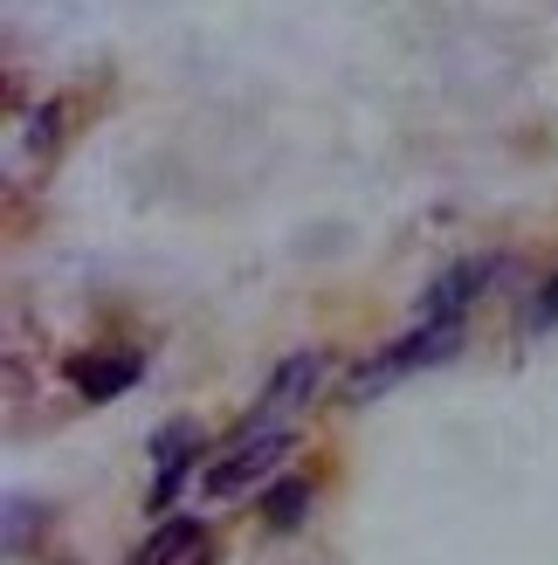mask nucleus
Returning <instances> with one entry per match:
<instances>
[{"label":"nucleus","mask_w":558,"mask_h":565,"mask_svg":"<svg viewBox=\"0 0 558 565\" xmlns=\"http://www.w3.org/2000/svg\"><path fill=\"white\" fill-rule=\"evenodd\" d=\"M462 352V318H441V324H414L400 345H386L379 359H366L352 373V386H345V401H379L394 380H407V373H421V365H441V359H455Z\"/></svg>","instance_id":"nucleus-1"},{"label":"nucleus","mask_w":558,"mask_h":565,"mask_svg":"<svg viewBox=\"0 0 558 565\" xmlns=\"http://www.w3.org/2000/svg\"><path fill=\"white\" fill-rule=\"evenodd\" d=\"M283 456H290V435L262 420V428H248V435L235 441L228 462H214V469L201 476V490H207V497H235V490H248V483H262V476L283 462Z\"/></svg>","instance_id":"nucleus-2"},{"label":"nucleus","mask_w":558,"mask_h":565,"mask_svg":"<svg viewBox=\"0 0 558 565\" xmlns=\"http://www.w3.org/2000/svg\"><path fill=\"white\" fill-rule=\"evenodd\" d=\"M490 276H496V263H490V256H483V263H455V269H441L428 290H421V318H428V324L462 318V310L483 297V282H490Z\"/></svg>","instance_id":"nucleus-3"},{"label":"nucleus","mask_w":558,"mask_h":565,"mask_svg":"<svg viewBox=\"0 0 558 565\" xmlns=\"http://www.w3.org/2000/svg\"><path fill=\"white\" fill-rule=\"evenodd\" d=\"M152 456H159V490H152V503H173L180 497V483H186V469H193V456H201V420H165V428L152 435Z\"/></svg>","instance_id":"nucleus-4"},{"label":"nucleus","mask_w":558,"mask_h":565,"mask_svg":"<svg viewBox=\"0 0 558 565\" xmlns=\"http://www.w3.org/2000/svg\"><path fill=\"white\" fill-rule=\"evenodd\" d=\"M138 373H146V359L138 352H118V359H69V380L83 401H118V393L138 386Z\"/></svg>","instance_id":"nucleus-5"},{"label":"nucleus","mask_w":558,"mask_h":565,"mask_svg":"<svg viewBox=\"0 0 558 565\" xmlns=\"http://www.w3.org/2000/svg\"><path fill=\"white\" fill-rule=\"evenodd\" d=\"M318 373H324V359H318V352H290L283 365H276V380H269V401H262V420H269V414H283V407H297V401H311V386H318Z\"/></svg>","instance_id":"nucleus-6"},{"label":"nucleus","mask_w":558,"mask_h":565,"mask_svg":"<svg viewBox=\"0 0 558 565\" xmlns=\"http://www.w3.org/2000/svg\"><path fill=\"white\" fill-rule=\"evenodd\" d=\"M193 545H201V524H193V518H165V524L152 531V545L131 552V565H173V558L193 552Z\"/></svg>","instance_id":"nucleus-7"},{"label":"nucleus","mask_w":558,"mask_h":565,"mask_svg":"<svg viewBox=\"0 0 558 565\" xmlns=\"http://www.w3.org/2000/svg\"><path fill=\"white\" fill-rule=\"evenodd\" d=\"M262 511H269V524H276V531L303 524V511H311V483H297V476H290V483H276V490L262 497Z\"/></svg>","instance_id":"nucleus-8"},{"label":"nucleus","mask_w":558,"mask_h":565,"mask_svg":"<svg viewBox=\"0 0 558 565\" xmlns=\"http://www.w3.org/2000/svg\"><path fill=\"white\" fill-rule=\"evenodd\" d=\"M558 324V276L545 282V290H538V303H532V331H551Z\"/></svg>","instance_id":"nucleus-9"}]
</instances>
